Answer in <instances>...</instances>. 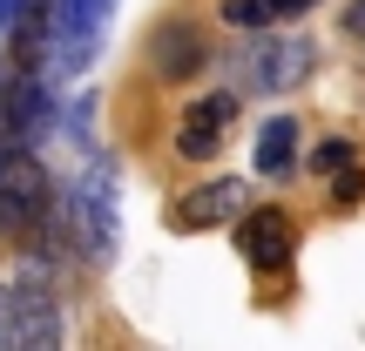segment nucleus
I'll use <instances>...</instances> for the list:
<instances>
[{"mask_svg":"<svg viewBox=\"0 0 365 351\" xmlns=\"http://www.w3.org/2000/svg\"><path fill=\"white\" fill-rule=\"evenodd\" d=\"M304 7H318V0H223V21L230 27H271V21H291Z\"/></svg>","mask_w":365,"mask_h":351,"instance_id":"12","label":"nucleus"},{"mask_svg":"<svg viewBox=\"0 0 365 351\" xmlns=\"http://www.w3.org/2000/svg\"><path fill=\"white\" fill-rule=\"evenodd\" d=\"M48 122H54L48 81H7V88H0V129H7V142L34 149L41 135H48Z\"/></svg>","mask_w":365,"mask_h":351,"instance_id":"7","label":"nucleus"},{"mask_svg":"<svg viewBox=\"0 0 365 351\" xmlns=\"http://www.w3.org/2000/svg\"><path fill=\"white\" fill-rule=\"evenodd\" d=\"M291 156H298V122H291V115L264 122V129H257V169L264 176H284Z\"/></svg>","mask_w":365,"mask_h":351,"instance_id":"11","label":"nucleus"},{"mask_svg":"<svg viewBox=\"0 0 365 351\" xmlns=\"http://www.w3.org/2000/svg\"><path fill=\"white\" fill-rule=\"evenodd\" d=\"M291 216L284 209H250V216H237V250H244L250 271H284L291 263Z\"/></svg>","mask_w":365,"mask_h":351,"instance_id":"6","label":"nucleus"},{"mask_svg":"<svg viewBox=\"0 0 365 351\" xmlns=\"http://www.w3.org/2000/svg\"><path fill=\"white\" fill-rule=\"evenodd\" d=\"M0 345H7V351H48V345H61V311H54V290H48L41 271L14 284L7 318H0Z\"/></svg>","mask_w":365,"mask_h":351,"instance_id":"4","label":"nucleus"},{"mask_svg":"<svg viewBox=\"0 0 365 351\" xmlns=\"http://www.w3.org/2000/svg\"><path fill=\"white\" fill-rule=\"evenodd\" d=\"M230 216H244V182H203L196 196H182V203L170 209V223L176 230H210V223H230Z\"/></svg>","mask_w":365,"mask_h":351,"instance_id":"9","label":"nucleus"},{"mask_svg":"<svg viewBox=\"0 0 365 351\" xmlns=\"http://www.w3.org/2000/svg\"><path fill=\"white\" fill-rule=\"evenodd\" d=\"M237 122V102L230 95H203V102L190 108V115L176 122V156H190V162H203V156H217L223 149V129Z\"/></svg>","mask_w":365,"mask_h":351,"instance_id":"8","label":"nucleus"},{"mask_svg":"<svg viewBox=\"0 0 365 351\" xmlns=\"http://www.w3.org/2000/svg\"><path fill=\"white\" fill-rule=\"evenodd\" d=\"M54 209V182L27 142L0 149V236H34V223Z\"/></svg>","mask_w":365,"mask_h":351,"instance_id":"2","label":"nucleus"},{"mask_svg":"<svg viewBox=\"0 0 365 351\" xmlns=\"http://www.w3.org/2000/svg\"><path fill=\"white\" fill-rule=\"evenodd\" d=\"M108 21H115V0H48V61L54 75H81L102 48Z\"/></svg>","mask_w":365,"mask_h":351,"instance_id":"3","label":"nucleus"},{"mask_svg":"<svg viewBox=\"0 0 365 351\" xmlns=\"http://www.w3.org/2000/svg\"><path fill=\"white\" fill-rule=\"evenodd\" d=\"M345 34L365 41V0H352V7H345Z\"/></svg>","mask_w":365,"mask_h":351,"instance_id":"14","label":"nucleus"},{"mask_svg":"<svg viewBox=\"0 0 365 351\" xmlns=\"http://www.w3.org/2000/svg\"><path fill=\"white\" fill-rule=\"evenodd\" d=\"M312 41L304 34H271V41H257V48L244 54V81L257 95H277V88H298L304 75H312Z\"/></svg>","mask_w":365,"mask_h":351,"instance_id":"5","label":"nucleus"},{"mask_svg":"<svg viewBox=\"0 0 365 351\" xmlns=\"http://www.w3.org/2000/svg\"><path fill=\"white\" fill-rule=\"evenodd\" d=\"M203 34H196L190 21H170V27H156V48H149V61H156V75L163 81H196V68H203Z\"/></svg>","mask_w":365,"mask_h":351,"instance_id":"10","label":"nucleus"},{"mask_svg":"<svg viewBox=\"0 0 365 351\" xmlns=\"http://www.w3.org/2000/svg\"><path fill=\"white\" fill-rule=\"evenodd\" d=\"M352 162H359V149L345 142V135H339V142H318V149H312V169H318V176H339V169H352Z\"/></svg>","mask_w":365,"mask_h":351,"instance_id":"13","label":"nucleus"},{"mask_svg":"<svg viewBox=\"0 0 365 351\" xmlns=\"http://www.w3.org/2000/svg\"><path fill=\"white\" fill-rule=\"evenodd\" d=\"M0 135H7V129H0Z\"/></svg>","mask_w":365,"mask_h":351,"instance_id":"15","label":"nucleus"},{"mask_svg":"<svg viewBox=\"0 0 365 351\" xmlns=\"http://www.w3.org/2000/svg\"><path fill=\"white\" fill-rule=\"evenodd\" d=\"M68 236H75L81 263H108L122 243V189H115V162L95 156L68 189Z\"/></svg>","mask_w":365,"mask_h":351,"instance_id":"1","label":"nucleus"}]
</instances>
